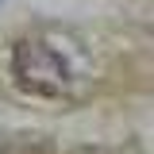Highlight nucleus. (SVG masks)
<instances>
[{"instance_id": "nucleus-1", "label": "nucleus", "mask_w": 154, "mask_h": 154, "mask_svg": "<svg viewBox=\"0 0 154 154\" xmlns=\"http://www.w3.org/2000/svg\"><path fill=\"white\" fill-rule=\"evenodd\" d=\"M12 69H16V77L23 81V89L42 93V96H62L66 85H69L66 62H62L50 46H42V42H19L16 54H12Z\"/></svg>"}]
</instances>
